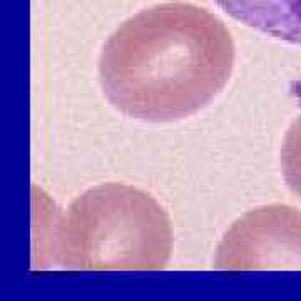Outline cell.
<instances>
[{"mask_svg":"<svg viewBox=\"0 0 301 301\" xmlns=\"http://www.w3.org/2000/svg\"><path fill=\"white\" fill-rule=\"evenodd\" d=\"M234 57L231 34L214 14L169 2L117 27L100 52L99 79L122 114L171 122L196 114L223 91Z\"/></svg>","mask_w":301,"mask_h":301,"instance_id":"obj_1","label":"cell"},{"mask_svg":"<svg viewBox=\"0 0 301 301\" xmlns=\"http://www.w3.org/2000/svg\"><path fill=\"white\" fill-rule=\"evenodd\" d=\"M172 251L171 219L150 194L100 184L75 198L50 224V264L69 271H156Z\"/></svg>","mask_w":301,"mask_h":301,"instance_id":"obj_2","label":"cell"},{"mask_svg":"<svg viewBox=\"0 0 301 301\" xmlns=\"http://www.w3.org/2000/svg\"><path fill=\"white\" fill-rule=\"evenodd\" d=\"M212 268L219 271L301 269V212L281 204L248 211L226 231Z\"/></svg>","mask_w":301,"mask_h":301,"instance_id":"obj_3","label":"cell"},{"mask_svg":"<svg viewBox=\"0 0 301 301\" xmlns=\"http://www.w3.org/2000/svg\"><path fill=\"white\" fill-rule=\"evenodd\" d=\"M233 19L301 46V0H216Z\"/></svg>","mask_w":301,"mask_h":301,"instance_id":"obj_4","label":"cell"},{"mask_svg":"<svg viewBox=\"0 0 301 301\" xmlns=\"http://www.w3.org/2000/svg\"><path fill=\"white\" fill-rule=\"evenodd\" d=\"M281 167L286 184L301 196V114L286 132L281 148Z\"/></svg>","mask_w":301,"mask_h":301,"instance_id":"obj_5","label":"cell"}]
</instances>
